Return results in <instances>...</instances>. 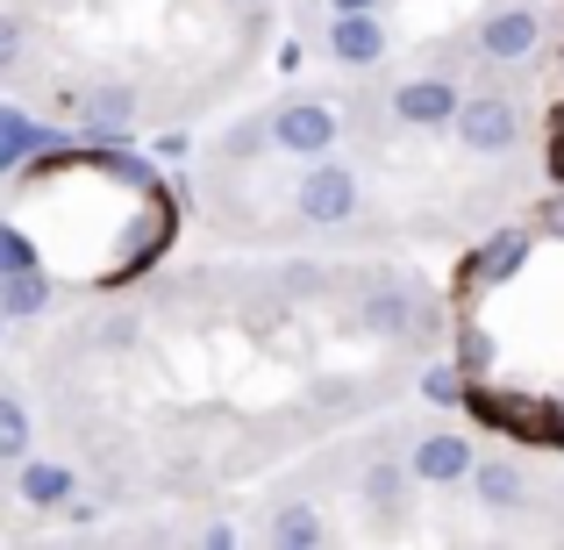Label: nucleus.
<instances>
[{
	"instance_id": "f257e3e1",
	"label": "nucleus",
	"mask_w": 564,
	"mask_h": 550,
	"mask_svg": "<svg viewBox=\"0 0 564 550\" xmlns=\"http://www.w3.org/2000/svg\"><path fill=\"white\" fill-rule=\"evenodd\" d=\"M293 215L315 222V229H336V222L358 215V172L344 165V158H307V172L293 180Z\"/></svg>"
},
{
	"instance_id": "20e7f679",
	"label": "nucleus",
	"mask_w": 564,
	"mask_h": 550,
	"mask_svg": "<svg viewBox=\"0 0 564 550\" xmlns=\"http://www.w3.org/2000/svg\"><path fill=\"white\" fill-rule=\"evenodd\" d=\"M264 137L293 158H322V151H336V115H329V100H286V108H272Z\"/></svg>"
},
{
	"instance_id": "9b49d317",
	"label": "nucleus",
	"mask_w": 564,
	"mask_h": 550,
	"mask_svg": "<svg viewBox=\"0 0 564 550\" xmlns=\"http://www.w3.org/2000/svg\"><path fill=\"white\" fill-rule=\"evenodd\" d=\"M322 537H329V529H322V515L307 508V500H286V508L272 515V543L279 550H315Z\"/></svg>"
},
{
	"instance_id": "a211bd4d",
	"label": "nucleus",
	"mask_w": 564,
	"mask_h": 550,
	"mask_svg": "<svg viewBox=\"0 0 564 550\" xmlns=\"http://www.w3.org/2000/svg\"><path fill=\"white\" fill-rule=\"evenodd\" d=\"M22 43H29V36H22V22H14V14H0V79L22 65Z\"/></svg>"
},
{
	"instance_id": "2eb2a0df",
	"label": "nucleus",
	"mask_w": 564,
	"mask_h": 550,
	"mask_svg": "<svg viewBox=\"0 0 564 550\" xmlns=\"http://www.w3.org/2000/svg\"><path fill=\"white\" fill-rule=\"evenodd\" d=\"M365 508L400 515V508H408V472H400V465H372V472H365Z\"/></svg>"
},
{
	"instance_id": "39448f33",
	"label": "nucleus",
	"mask_w": 564,
	"mask_h": 550,
	"mask_svg": "<svg viewBox=\"0 0 564 550\" xmlns=\"http://www.w3.org/2000/svg\"><path fill=\"white\" fill-rule=\"evenodd\" d=\"M408 479H422V486L471 479V443L457 436V429H429V436L414 443V457H408Z\"/></svg>"
},
{
	"instance_id": "6ab92c4d",
	"label": "nucleus",
	"mask_w": 564,
	"mask_h": 550,
	"mask_svg": "<svg viewBox=\"0 0 564 550\" xmlns=\"http://www.w3.org/2000/svg\"><path fill=\"white\" fill-rule=\"evenodd\" d=\"M29 265H36V250H29L14 229H0V279H8V272H29Z\"/></svg>"
},
{
	"instance_id": "6e6552de",
	"label": "nucleus",
	"mask_w": 564,
	"mask_h": 550,
	"mask_svg": "<svg viewBox=\"0 0 564 550\" xmlns=\"http://www.w3.org/2000/svg\"><path fill=\"white\" fill-rule=\"evenodd\" d=\"M471 486H479V508H494V515H514L529 500L522 465H508V457H471Z\"/></svg>"
},
{
	"instance_id": "7ed1b4c3",
	"label": "nucleus",
	"mask_w": 564,
	"mask_h": 550,
	"mask_svg": "<svg viewBox=\"0 0 564 550\" xmlns=\"http://www.w3.org/2000/svg\"><path fill=\"white\" fill-rule=\"evenodd\" d=\"M536 43H543V14L529 0H494L479 14V57H494V65H522Z\"/></svg>"
},
{
	"instance_id": "4468645a",
	"label": "nucleus",
	"mask_w": 564,
	"mask_h": 550,
	"mask_svg": "<svg viewBox=\"0 0 564 550\" xmlns=\"http://www.w3.org/2000/svg\"><path fill=\"white\" fill-rule=\"evenodd\" d=\"M29 443H36V436H29V408L14 393H0V465H22Z\"/></svg>"
},
{
	"instance_id": "0eeeda50",
	"label": "nucleus",
	"mask_w": 564,
	"mask_h": 550,
	"mask_svg": "<svg viewBox=\"0 0 564 550\" xmlns=\"http://www.w3.org/2000/svg\"><path fill=\"white\" fill-rule=\"evenodd\" d=\"M329 57L336 65H379L386 57V22L379 14H336L329 22Z\"/></svg>"
},
{
	"instance_id": "f3484780",
	"label": "nucleus",
	"mask_w": 564,
	"mask_h": 550,
	"mask_svg": "<svg viewBox=\"0 0 564 550\" xmlns=\"http://www.w3.org/2000/svg\"><path fill=\"white\" fill-rule=\"evenodd\" d=\"M422 400H436V408L465 400V371H457V365H429L422 371Z\"/></svg>"
},
{
	"instance_id": "dca6fc26",
	"label": "nucleus",
	"mask_w": 564,
	"mask_h": 550,
	"mask_svg": "<svg viewBox=\"0 0 564 550\" xmlns=\"http://www.w3.org/2000/svg\"><path fill=\"white\" fill-rule=\"evenodd\" d=\"M522 258H529V236L522 229L494 236V244L479 250V279H514V272H522Z\"/></svg>"
},
{
	"instance_id": "423d86ee",
	"label": "nucleus",
	"mask_w": 564,
	"mask_h": 550,
	"mask_svg": "<svg viewBox=\"0 0 564 550\" xmlns=\"http://www.w3.org/2000/svg\"><path fill=\"white\" fill-rule=\"evenodd\" d=\"M457 100H465V94H457L451 79H408V86L393 94V115H400L408 129H443V122L457 115Z\"/></svg>"
},
{
	"instance_id": "f8f14e48",
	"label": "nucleus",
	"mask_w": 564,
	"mask_h": 550,
	"mask_svg": "<svg viewBox=\"0 0 564 550\" xmlns=\"http://www.w3.org/2000/svg\"><path fill=\"white\" fill-rule=\"evenodd\" d=\"M22 500L29 508H65L72 500V472L65 465H29L22 457Z\"/></svg>"
},
{
	"instance_id": "f03ea898",
	"label": "nucleus",
	"mask_w": 564,
	"mask_h": 550,
	"mask_svg": "<svg viewBox=\"0 0 564 550\" xmlns=\"http://www.w3.org/2000/svg\"><path fill=\"white\" fill-rule=\"evenodd\" d=\"M457 143H465L471 158H500V151H514L522 143V108L514 100H500V94H471V100H457Z\"/></svg>"
},
{
	"instance_id": "9d476101",
	"label": "nucleus",
	"mask_w": 564,
	"mask_h": 550,
	"mask_svg": "<svg viewBox=\"0 0 564 550\" xmlns=\"http://www.w3.org/2000/svg\"><path fill=\"white\" fill-rule=\"evenodd\" d=\"M129 122H137V94H129V86H94V94H86V129H94V137H122Z\"/></svg>"
},
{
	"instance_id": "ddd939ff",
	"label": "nucleus",
	"mask_w": 564,
	"mask_h": 550,
	"mask_svg": "<svg viewBox=\"0 0 564 550\" xmlns=\"http://www.w3.org/2000/svg\"><path fill=\"white\" fill-rule=\"evenodd\" d=\"M43 301H51V279H43L36 265L0 279V315H43Z\"/></svg>"
},
{
	"instance_id": "1a4fd4ad",
	"label": "nucleus",
	"mask_w": 564,
	"mask_h": 550,
	"mask_svg": "<svg viewBox=\"0 0 564 550\" xmlns=\"http://www.w3.org/2000/svg\"><path fill=\"white\" fill-rule=\"evenodd\" d=\"M365 330H379V336H408L414 322H422V301H414L408 287H400V279H386V287H372L365 293Z\"/></svg>"
},
{
	"instance_id": "aec40b11",
	"label": "nucleus",
	"mask_w": 564,
	"mask_h": 550,
	"mask_svg": "<svg viewBox=\"0 0 564 550\" xmlns=\"http://www.w3.org/2000/svg\"><path fill=\"white\" fill-rule=\"evenodd\" d=\"M329 8H336V14H379L386 0H329Z\"/></svg>"
}]
</instances>
